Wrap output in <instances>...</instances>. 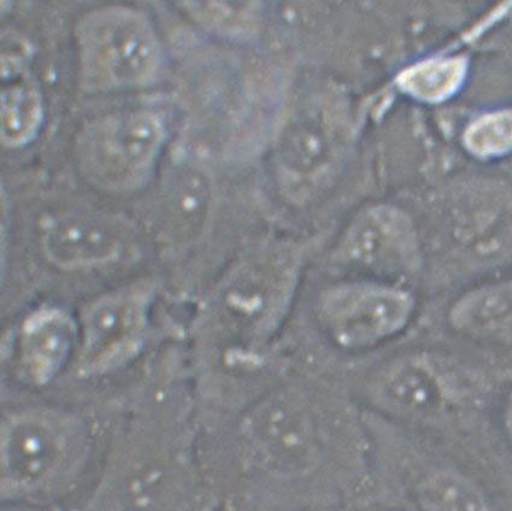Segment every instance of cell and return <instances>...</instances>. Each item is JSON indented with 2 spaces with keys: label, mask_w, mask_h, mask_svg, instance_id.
Here are the masks:
<instances>
[{
  "label": "cell",
  "mask_w": 512,
  "mask_h": 511,
  "mask_svg": "<svg viewBox=\"0 0 512 511\" xmlns=\"http://www.w3.org/2000/svg\"><path fill=\"white\" fill-rule=\"evenodd\" d=\"M90 462L82 422L52 409L17 411L2 431L3 505L49 508L79 489Z\"/></svg>",
  "instance_id": "cell-1"
},
{
  "label": "cell",
  "mask_w": 512,
  "mask_h": 511,
  "mask_svg": "<svg viewBox=\"0 0 512 511\" xmlns=\"http://www.w3.org/2000/svg\"><path fill=\"white\" fill-rule=\"evenodd\" d=\"M81 85L116 91L149 85L161 67L155 28L140 11L110 5L86 14L76 27Z\"/></svg>",
  "instance_id": "cell-2"
},
{
  "label": "cell",
  "mask_w": 512,
  "mask_h": 511,
  "mask_svg": "<svg viewBox=\"0 0 512 511\" xmlns=\"http://www.w3.org/2000/svg\"><path fill=\"white\" fill-rule=\"evenodd\" d=\"M166 142V127L153 111H119L82 127L75 144L81 173L105 191L125 193L146 184Z\"/></svg>",
  "instance_id": "cell-3"
},
{
  "label": "cell",
  "mask_w": 512,
  "mask_h": 511,
  "mask_svg": "<svg viewBox=\"0 0 512 511\" xmlns=\"http://www.w3.org/2000/svg\"><path fill=\"white\" fill-rule=\"evenodd\" d=\"M193 479L169 452L116 458L72 511H194Z\"/></svg>",
  "instance_id": "cell-4"
},
{
  "label": "cell",
  "mask_w": 512,
  "mask_h": 511,
  "mask_svg": "<svg viewBox=\"0 0 512 511\" xmlns=\"http://www.w3.org/2000/svg\"><path fill=\"white\" fill-rule=\"evenodd\" d=\"M244 433L252 461L274 477H299L319 460L313 420L291 396H274L258 405L247 417Z\"/></svg>",
  "instance_id": "cell-5"
},
{
  "label": "cell",
  "mask_w": 512,
  "mask_h": 511,
  "mask_svg": "<svg viewBox=\"0 0 512 511\" xmlns=\"http://www.w3.org/2000/svg\"><path fill=\"white\" fill-rule=\"evenodd\" d=\"M415 302L408 291L373 284L345 285L326 293L321 316L345 348H363L396 336L408 325Z\"/></svg>",
  "instance_id": "cell-6"
},
{
  "label": "cell",
  "mask_w": 512,
  "mask_h": 511,
  "mask_svg": "<svg viewBox=\"0 0 512 511\" xmlns=\"http://www.w3.org/2000/svg\"><path fill=\"white\" fill-rule=\"evenodd\" d=\"M151 293L127 290L108 296L88 311L80 367L98 375L128 362L143 345Z\"/></svg>",
  "instance_id": "cell-7"
},
{
  "label": "cell",
  "mask_w": 512,
  "mask_h": 511,
  "mask_svg": "<svg viewBox=\"0 0 512 511\" xmlns=\"http://www.w3.org/2000/svg\"><path fill=\"white\" fill-rule=\"evenodd\" d=\"M125 227L115 217L94 211H73L45 228V255L56 266L78 269L102 266L121 254Z\"/></svg>",
  "instance_id": "cell-8"
},
{
  "label": "cell",
  "mask_w": 512,
  "mask_h": 511,
  "mask_svg": "<svg viewBox=\"0 0 512 511\" xmlns=\"http://www.w3.org/2000/svg\"><path fill=\"white\" fill-rule=\"evenodd\" d=\"M347 250L353 260L384 273L411 272L419 261L413 223L394 208L370 210L352 227Z\"/></svg>",
  "instance_id": "cell-9"
},
{
  "label": "cell",
  "mask_w": 512,
  "mask_h": 511,
  "mask_svg": "<svg viewBox=\"0 0 512 511\" xmlns=\"http://www.w3.org/2000/svg\"><path fill=\"white\" fill-rule=\"evenodd\" d=\"M75 338V323L62 310H39L29 317L21 333V361L29 379L50 384L66 366Z\"/></svg>",
  "instance_id": "cell-10"
},
{
  "label": "cell",
  "mask_w": 512,
  "mask_h": 511,
  "mask_svg": "<svg viewBox=\"0 0 512 511\" xmlns=\"http://www.w3.org/2000/svg\"><path fill=\"white\" fill-rule=\"evenodd\" d=\"M382 399L405 415L432 419L446 408L445 379L437 364L414 356L394 364L382 378Z\"/></svg>",
  "instance_id": "cell-11"
},
{
  "label": "cell",
  "mask_w": 512,
  "mask_h": 511,
  "mask_svg": "<svg viewBox=\"0 0 512 511\" xmlns=\"http://www.w3.org/2000/svg\"><path fill=\"white\" fill-rule=\"evenodd\" d=\"M290 286L284 275L243 276L222 292V316L235 330L249 334L266 331L284 309Z\"/></svg>",
  "instance_id": "cell-12"
},
{
  "label": "cell",
  "mask_w": 512,
  "mask_h": 511,
  "mask_svg": "<svg viewBox=\"0 0 512 511\" xmlns=\"http://www.w3.org/2000/svg\"><path fill=\"white\" fill-rule=\"evenodd\" d=\"M207 176L194 169L178 170L164 187L163 220L173 242H196L207 226L211 210Z\"/></svg>",
  "instance_id": "cell-13"
},
{
  "label": "cell",
  "mask_w": 512,
  "mask_h": 511,
  "mask_svg": "<svg viewBox=\"0 0 512 511\" xmlns=\"http://www.w3.org/2000/svg\"><path fill=\"white\" fill-rule=\"evenodd\" d=\"M456 331L478 339L512 338V280L478 287L458 298L450 310Z\"/></svg>",
  "instance_id": "cell-14"
},
{
  "label": "cell",
  "mask_w": 512,
  "mask_h": 511,
  "mask_svg": "<svg viewBox=\"0 0 512 511\" xmlns=\"http://www.w3.org/2000/svg\"><path fill=\"white\" fill-rule=\"evenodd\" d=\"M2 78V142L10 149L22 148L43 125V96L28 67L2 70Z\"/></svg>",
  "instance_id": "cell-15"
},
{
  "label": "cell",
  "mask_w": 512,
  "mask_h": 511,
  "mask_svg": "<svg viewBox=\"0 0 512 511\" xmlns=\"http://www.w3.org/2000/svg\"><path fill=\"white\" fill-rule=\"evenodd\" d=\"M279 155L290 172L311 175L319 172L331 156V134L319 113L300 115L281 135Z\"/></svg>",
  "instance_id": "cell-16"
},
{
  "label": "cell",
  "mask_w": 512,
  "mask_h": 511,
  "mask_svg": "<svg viewBox=\"0 0 512 511\" xmlns=\"http://www.w3.org/2000/svg\"><path fill=\"white\" fill-rule=\"evenodd\" d=\"M463 57L437 58L405 70L399 84L415 98L440 102L455 95L467 74Z\"/></svg>",
  "instance_id": "cell-17"
},
{
  "label": "cell",
  "mask_w": 512,
  "mask_h": 511,
  "mask_svg": "<svg viewBox=\"0 0 512 511\" xmlns=\"http://www.w3.org/2000/svg\"><path fill=\"white\" fill-rule=\"evenodd\" d=\"M417 501L423 511H490L484 493L473 481L449 472L423 480Z\"/></svg>",
  "instance_id": "cell-18"
},
{
  "label": "cell",
  "mask_w": 512,
  "mask_h": 511,
  "mask_svg": "<svg viewBox=\"0 0 512 511\" xmlns=\"http://www.w3.org/2000/svg\"><path fill=\"white\" fill-rule=\"evenodd\" d=\"M472 154L492 158L512 151V110L497 111L479 117L464 137Z\"/></svg>",
  "instance_id": "cell-19"
},
{
  "label": "cell",
  "mask_w": 512,
  "mask_h": 511,
  "mask_svg": "<svg viewBox=\"0 0 512 511\" xmlns=\"http://www.w3.org/2000/svg\"><path fill=\"white\" fill-rule=\"evenodd\" d=\"M504 420L506 431H508L509 437L512 440V392L508 399V403H506Z\"/></svg>",
  "instance_id": "cell-20"
}]
</instances>
